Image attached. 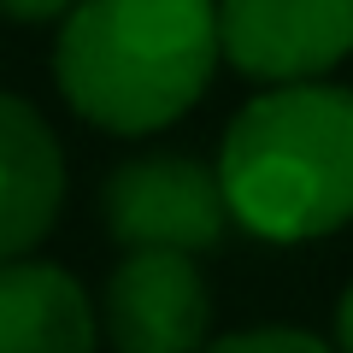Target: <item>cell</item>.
Returning <instances> with one entry per match:
<instances>
[{
    "label": "cell",
    "instance_id": "cell-1",
    "mask_svg": "<svg viewBox=\"0 0 353 353\" xmlns=\"http://www.w3.org/2000/svg\"><path fill=\"white\" fill-rule=\"evenodd\" d=\"M218 59V0H77L53 83L94 130L153 136L206 94Z\"/></svg>",
    "mask_w": 353,
    "mask_h": 353
},
{
    "label": "cell",
    "instance_id": "cell-2",
    "mask_svg": "<svg viewBox=\"0 0 353 353\" xmlns=\"http://www.w3.org/2000/svg\"><path fill=\"white\" fill-rule=\"evenodd\" d=\"M230 218L259 241H318L353 224V88L271 83L218 148Z\"/></svg>",
    "mask_w": 353,
    "mask_h": 353
},
{
    "label": "cell",
    "instance_id": "cell-3",
    "mask_svg": "<svg viewBox=\"0 0 353 353\" xmlns=\"http://www.w3.org/2000/svg\"><path fill=\"white\" fill-rule=\"evenodd\" d=\"M101 224L118 248H171V253H212L236 224L218 183V165L189 153H141L124 159L101 183Z\"/></svg>",
    "mask_w": 353,
    "mask_h": 353
},
{
    "label": "cell",
    "instance_id": "cell-4",
    "mask_svg": "<svg viewBox=\"0 0 353 353\" xmlns=\"http://www.w3.org/2000/svg\"><path fill=\"white\" fill-rule=\"evenodd\" d=\"M212 294L194 253L130 248L101 289V336L118 353H201Z\"/></svg>",
    "mask_w": 353,
    "mask_h": 353
},
{
    "label": "cell",
    "instance_id": "cell-5",
    "mask_svg": "<svg viewBox=\"0 0 353 353\" xmlns=\"http://www.w3.org/2000/svg\"><path fill=\"white\" fill-rule=\"evenodd\" d=\"M218 48L241 77L318 83L353 53V0H218Z\"/></svg>",
    "mask_w": 353,
    "mask_h": 353
},
{
    "label": "cell",
    "instance_id": "cell-6",
    "mask_svg": "<svg viewBox=\"0 0 353 353\" xmlns=\"http://www.w3.org/2000/svg\"><path fill=\"white\" fill-rule=\"evenodd\" d=\"M65 206V153L30 101L0 88V259L41 248Z\"/></svg>",
    "mask_w": 353,
    "mask_h": 353
},
{
    "label": "cell",
    "instance_id": "cell-7",
    "mask_svg": "<svg viewBox=\"0 0 353 353\" xmlns=\"http://www.w3.org/2000/svg\"><path fill=\"white\" fill-rule=\"evenodd\" d=\"M101 306L48 259H0V353H94Z\"/></svg>",
    "mask_w": 353,
    "mask_h": 353
},
{
    "label": "cell",
    "instance_id": "cell-8",
    "mask_svg": "<svg viewBox=\"0 0 353 353\" xmlns=\"http://www.w3.org/2000/svg\"><path fill=\"white\" fill-rule=\"evenodd\" d=\"M201 353H341V347H330L324 336L294 330V324H259V330H236V336L206 341Z\"/></svg>",
    "mask_w": 353,
    "mask_h": 353
},
{
    "label": "cell",
    "instance_id": "cell-9",
    "mask_svg": "<svg viewBox=\"0 0 353 353\" xmlns=\"http://www.w3.org/2000/svg\"><path fill=\"white\" fill-rule=\"evenodd\" d=\"M77 0H0V18H12V24H53V18H71Z\"/></svg>",
    "mask_w": 353,
    "mask_h": 353
},
{
    "label": "cell",
    "instance_id": "cell-10",
    "mask_svg": "<svg viewBox=\"0 0 353 353\" xmlns=\"http://www.w3.org/2000/svg\"><path fill=\"white\" fill-rule=\"evenodd\" d=\"M336 347L353 353V283H347V294H341V306H336Z\"/></svg>",
    "mask_w": 353,
    "mask_h": 353
}]
</instances>
